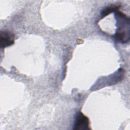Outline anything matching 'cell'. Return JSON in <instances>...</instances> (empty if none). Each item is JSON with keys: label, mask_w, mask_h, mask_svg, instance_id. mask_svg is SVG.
<instances>
[{"label": "cell", "mask_w": 130, "mask_h": 130, "mask_svg": "<svg viewBox=\"0 0 130 130\" xmlns=\"http://www.w3.org/2000/svg\"><path fill=\"white\" fill-rule=\"evenodd\" d=\"M15 36L13 33L8 30H1L0 32V47L5 48L14 43Z\"/></svg>", "instance_id": "cell-3"}, {"label": "cell", "mask_w": 130, "mask_h": 130, "mask_svg": "<svg viewBox=\"0 0 130 130\" xmlns=\"http://www.w3.org/2000/svg\"><path fill=\"white\" fill-rule=\"evenodd\" d=\"M115 18L117 30L114 38L119 42L126 43L129 40V18L118 10L115 12Z\"/></svg>", "instance_id": "cell-1"}, {"label": "cell", "mask_w": 130, "mask_h": 130, "mask_svg": "<svg viewBox=\"0 0 130 130\" xmlns=\"http://www.w3.org/2000/svg\"><path fill=\"white\" fill-rule=\"evenodd\" d=\"M89 120L88 118L82 112H79L75 116L74 127L75 130H88L89 129Z\"/></svg>", "instance_id": "cell-2"}, {"label": "cell", "mask_w": 130, "mask_h": 130, "mask_svg": "<svg viewBox=\"0 0 130 130\" xmlns=\"http://www.w3.org/2000/svg\"><path fill=\"white\" fill-rule=\"evenodd\" d=\"M119 8V6H110L106 7L101 12V18H103L112 12H116L118 10Z\"/></svg>", "instance_id": "cell-4"}]
</instances>
